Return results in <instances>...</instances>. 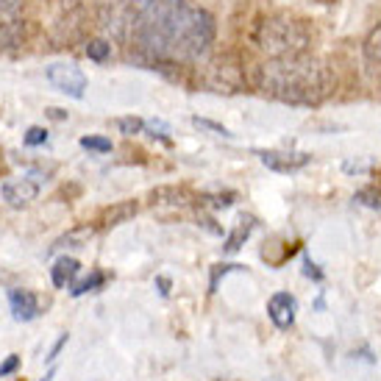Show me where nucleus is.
I'll return each instance as SVG.
<instances>
[{"mask_svg": "<svg viewBox=\"0 0 381 381\" xmlns=\"http://www.w3.org/2000/svg\"><path fill=\"white\" fill-rule=\"evenodd\" d=\"M136 42L161 59H198L215 42V20L190 0H136Z\"/></svg>", "mask_w": 381, "mask_h": 381, "instance_id": "1", "label": "nucleus"}, {"mask_svg": "<svg viewBox=\"0 0 381 381\" xmlns=\"http://www.w3.org/2000/svg\"><path fill=\"white\" fill-rule=\"evenodd\" d=\"M256 87L264 95L292 106H318L320 100L328 97L334 78L320 62L301 53L264 62L256 70Z\"/></svg>", "mask_w": 381, "mask_h": 381, "instance_id": "2", "label": "nucleus"}, {"mask_svg": "<svg viewBox=\"0 0 381 381\" xmlns=\"http://www.w3.org/2000/svg\"><path fill=\"white\" fill-rule=\"evenodd\" d=\"M254 45L264 50L270 59L301 56L309 48V28L292 17H270L256 26Z\"/></svg>", "mask_w": 381, "mask_h": 381, "instance_id": "3", "label": "nucleus"}, {"mask_svg": "<svg viewBox=\"0 0 381 381\" xmlns=\"http://www.w3.org/2000/svg\"><path fill=\"white\" fill-rule=\"evenodd\" d=\"M26 36L23 0H0V48H17Z\"/></svg>", "mask_w": 381, "mask_h": 381, "instance_id": "4", "label": "nucleus"}, {"mask_svg": "<svg viewBox=\"0 0 381 381\" xmlns=\"http://www.w3.org/2000/svg\"><path fill=\"white\" fill-rule=\"evenodd\" d=\"M45 75H48L50 87H53L56 92H62V95H70V97H75V100H81L84 92H87V75H84L75 64H50Z\"/></svg>", "mask_w": 381, "mask_h": 381, "instance_id": "5", "label": "nucleus"}, {"mask_svg": "<svg viewBox=\"0 0 381 381\" xmlns=\"http://www.w3.org/2000/svg\"><path fill=\"white\" fill-rule=\"evenodd\" d=\"M259 159L264 167H270L276 173H295V170L306 167L312 156L309 154H289V151H262Z\"/></svg>", "mask_w": 381, "mask_h": 381, "instance_id": "6", "label": "nucleus"}, {"mask_svg": "<svg viewBox=\"0 0 381 381\" xmlns=\"http://www.w3.org/2000/svg\"><path fill=\"white\" fill-rule=\"evenodd\" d=\"M295 312H298V301L289 292H276L267 304V315L276 323V328H281V331H286L295 323Z\"/></svg>", "mask_w": 381, "mask_h": 381, "instance_id": "7", "label": "nucleus"}, {"mask_svg": "<svg viewBox=\"0 0 381 381\" xmlns=\"http://www.w3.org/2000/svg\"><path fill=\"white\" fill-rule=\"evenodd\" d=\"M0 192H3L9 206H28L39 195V184L31 181V178H14V181H6Z\"/></svg>", "mask_w": 381, "mask_h": 381, "instance_id": "8", "label": "nucleus"}, {"mask_svg": "<svg viewBox=\"0 0 381 381\" xmlns=\"http://www.w3.org/2000/svg\"><path fill=\"white\" fill-rule=\"evenodd\" d=\"M9 304H11V315L20 323H28L39 315V301L31 289H11L9 292Z\"/></svg>", "mask_w": 381, "mask_h": 381, "instance_id": "9", "label": "nucleus"}, {"mask_svg": "<svg viewBox=\"0 0 381 381\" xmlns=\"http://www.w3.org/2000/svg\"><path fill=\"white\" fill-rule=\"evenodd\" d=\"M134 215H136V203H134V200H123V203L109 206V209L100 215V222H103V228H114V225H120V222H128Z\"/></svg>", "mask_w": 381, "mask_h": 381, "instance_id": "10", "label": "nucleus"}, {"mask_svg": "<svg viewBox=\"0 0 381 381\" xmlns=\"http://www.w3.org/2000/svg\"><path fill=\"white\" fill-rule=\"evenodd\" d=\"M78 270H81L78 259H70V256H64V259H59V262L53 264V270H50V276H53V284L59 286V289L70 286L73 281H75Z\"/></svg>", "mask_w": 381, "mask_h": 381, "instance_id": "11", "label": "nucleus"}, {"mask_svg": "<svg viewBox=\"0 0 381 381\" xmlns=\"http://www.w3.org/2000/svg\"><path fill=\"white\" fill-rule=\"evenodd\" d=\"M254 231V218H242V220L237 222V228L231 231V237L225 240V251L228 254H234V251H240L242 248V242L248 240V234Z\"/></svg>", "mask_w": 381, "mask_h": 381, "instance_id": "12", "label": "nucleus"}, {"mask_svg": "<svg viewBox=\"0 0 381 381\" xmlns=\"http://www.w3.org/2000/svg\"><path fill=\"white\" fill-rule=\"evenodd\" d=\"M103 284H106V276H103L100 270H92L87 279H81V281H73V284H70V286H73L70 292L78 298V295H87V292H92V289H100Z\"/></svg>", "mask_w": 381, "mask_h": 381, "instance_id": "13", "label": "nucleus"}, {"mask_svg": "<svg viewBox=\"0 0 381 381\" xmlns=\"http://www.w3.org/2000/svg\"><path fill=\"white\" fill-rule=\"evenodd\" d=\"M109 53H112V45H109L106 39H92V42L87 45V56H90L92 62H106Z\"/></svg>", "mask_w": 381, "mask_h": 381, "instance_id": "14", "label": "nucleus"}, {"mask_svg": "<svg viewBox=\"0 0 381 381\" xmlns=\"http://www.w3.org/2000/svg\"><path fill=\"white\" fill-rule=\"evenodd\" d=\"M81 148L97 151V154H109L112 151V139H106V136H84L81 139Z\"/></svg>", "mask_w": 381, "mask_h": 381, "instance_id": "15", "label": "nucleus"}, {"mask_svg": "<svg viewBox=\"0 0 381 381\" xmlns=\"http://www.w3.org/2000/svg\"><path fill=\"white\" fill-rule=\"evenodd\" d=\"M117 128H120L126 136H134V134H139V131L145 128V123H142L139 117H120V120H117Z\"/></svg>", "mask_w": 381, "mask_h": 381, "instance_id": "16", "label": "nucleus"}, {"mask_svg": "<svg viewBox=\"0 0 381 381\" xmlns=\"http://www.w3.org/2000/svg\"><path fill=\"white\" fill-rule=\"evenodd\" d=\"M356 200L365 203V206H370V209H381V192L376 190H359L356 192Z\"/></svg>", "mask_w": 381, "mask_h": 381, "instance_id": "17", "label": "nucleus"}, {"mask_svg": "<svg viewBox=\"0 0 381 381\" xmlns=\"http://www.w3.org/2000/svg\"><path fill=\"white\" fill-rule=\"evenodd\" d=\"M28 148H36V145H45L48 142V131L45 128H28V134H26V139H23Z\"/></svg>", "mask_w": 381, "mask_h": 381, "instance_id": "18", "label": "nucleus"}, {"mask_svg": "<svg viewBox=\"0 0 381 381\" xmlns=\"http://www.w3.org/2000/svg\"><path fill=\"white\" fill-rule=\"evenodd\" d=\"M192 123H195V126H198V128H206V131H215V134H220V136H231V131H228V128L218 126V123H212V120H200V117H195Z\"/></svg>", "mask_w": 381, "mask_h": 381, "instance_id": "19", "label": "nucleus"}, {"mask_svg": "<svg viewBox=\"0 0 381 381\" xmlns=\"http://www.w3.org/2000/svg\"><path fill=\"white\" fill-rule=\"evenodd\" d=\"M17 367H20V356H14V353H11V356H9V359L0 365V379H6L9 373H14Z\"/></svg>", "mask_w": 381, "mask_h": 381, "instance_id": "20", "label": "nucleus"}, {"mask_svg": "<svg viewBox=\"0 0 381 381\" xmlns=\"http://www.w3.org/2000/svg\"><path fill=\"white\" fill-rule=\"evenodd\" d=\"M343 167H345V173H365V170H370V161L367 159H356V161L348 159Z\"/></svg>", "mask_w": 381, "mask_h": 381, "instance_id": "21", "label": "nucleus"}, {"mask_svg": "<svg viewBox=\"0 0 381 381\" xmlns=\"http://www.w3.org/2000/svg\"><path fill=\"white\" fill-rule=\"evenodd\" d=\"M304 273H306V276H312V279H318V281H320V270L315 267V264H312V259H306V262H304Z\"/></svg>", "mask_w": 381, "mask_h": 381, "instance_id": "22", "label": "nucleus"}, {"mask_svg": "<svg viewBox=\"0 0 381 381\" xmlns=\"http://www.w3.org/2000/svg\"><path fill=\"white\" fill-rule=\"evenodd\" d=\"M64 343H67V334H62V337H59V343L53 345V350H50V356H48V359H56V356H59V350H62Z\"/></svg>", "mask_w": 381, "mask_h": 381, "instance_id": "23", "label": "nucleus"}, {"mask_svg": "<svg viewBox=\"0 0 381 381\" xmlns=\"http://www.w3.org/2000/svg\"><path fill=\"white\" fill-rule=\"evenodd\" d=\"M159 286H161V295H167V292H170V289H167V286H170L167 279H159Z\"/></svg>", "mask_w": 381, "mask_h": 381, "instance_id": "24", "label": "nucleus"}, {"mask_svg": "<svg viewBox=\"0 0 381 381\" xmlns=\"http://www.w3.org/2000/svg\"><path fill=\"white\" fill-rule=\"evenodd\" d=\"M53 376H56V367H53V370H50V373H48V376H45V379H42V381H50V379H53Z\"/></svg>", "mask_w": 381, "mask_h": 381, "instance_id": "25", "label": "nucleus"}]
</instances>
